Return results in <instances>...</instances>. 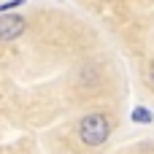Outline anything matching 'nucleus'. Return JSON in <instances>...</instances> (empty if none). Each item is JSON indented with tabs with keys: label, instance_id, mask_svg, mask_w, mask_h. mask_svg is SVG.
Here are the masks:
<instances>
[{
	"label": "nucleus",
	"instance_id": "1",
	"mask_svg": "<svg viewBox=\"0 0 154 154\" xmlns=\"http://www.w3.org/2000/svg\"><path fill=\"white\" fill-rule=\"evenodd\" d=\"M79 135H81L84 143H89V146H100V143L111 135V122H108L103 114H89V116L81 119V125H79Z\"/></svg>",
	"mask_w": 154,
	"mask_h": 154
},
{
	"label": "nucleus",
	"instance_id": "2",
	"mask_svg": "<svg viewBox=\"0 0 154 154\" xmlns=\"http://www.w3.org/2000/svg\"><path fill=\"white\" fill-rule=\"evenodd\" d=\"M24 32V19L19 14L0 16V41H16Z\"/></svg>",
	"mask_w": 154,
	"mask_h": 154
},
{
	"label": "nucleus",
	"instance_id": "3",
	"mask_svg": "<svg viewBox=\"0 0 154 154\" xmlns=\"http://www.w3.org/2000/svg\"><path fill=\"white\" fill-rule=\"evenodd\" d=\"M133 122L149 125V122H152V111H149V108H135V111H133Z\"/></svg>",
	"mask_w": 154,
	"mask_h": 154
},
{
	"label": "nucleus",
	"instance_id": "4",
	"mask_svg": "<svg viewBox=\"0 0 154 154\" xmlns=\"http://www.w3.org/2000/svg\"><path fill=\"white\" fill-rule=\"evenodd\" d=\"M22 3H24V0H8V3H3V5H0V11H11V8H19Z\"/></svg>",
	"mask_w": 154,
	"mask_h": 154
},
{
	"label": "nucleus",
	"instance_id": "5",
	"mask_svg": "<svg viewBox=\"0 0 154 154\" xmlns=\"http://www.w3.org/2000/svg\"><path fill=\"white\" fill-rule=\"evenodd\" d=\"M152 81H154V62H152Z\"/></svg>",
	"mask_w": 154,
	"mask_h": 154
}]
</instances>
